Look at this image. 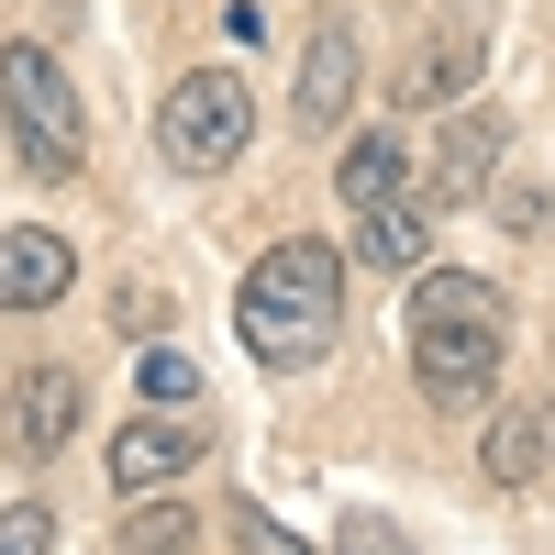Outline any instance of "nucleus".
<instances>
[{
    "mask_svg": "<svg viewBox=\"0 0 555 555\" xmlns=\"http://www.w3.org/2000/svg\"><path fill=\"white\" fill-rule=\"evenodd\" d=\"M234 322H245L256 366H322V356H334V334H345V256L311 245V234L267 245L256 278H245V311H234Z\"/></svg>",
    "mask_w": 555,
    "mask_h": 555,
    "instance_id": "f03ea898",
    "label": "nucleus"
},
{
    "mask_svg": "<svg viewBox=\"0 0 555 555\" xmlns=\"http://www.w3.org/2000/svg\"><path fill=\"white\" fill-rule=\"evenodd\" d=\"M190 544H201V512H178V500H145L122 522V555H190Z\"/></svg>",
    "mask_w": 555,
    "mask_h": 555,
    "instance_id": "4468645a",
    "label": "nucleus"
},
{
    "mask_svg": "<svg viewBox=\"0 0 555 555\" xmlns=\"http://www.w3.org/2000/svg\"><path fill=\"white\" fill-rule=\"evenodd\" d=\"M334 190H345V211H378V201H411V156H400V133H389V122H378V133H356V145H345Z\"/></svg>",
    "mask_w": 555,
    "mask_h": 555,
    "instance_id": "f8f14e48",
    "label": "nucleus"
},
{
    "mask_svg": "<svg viewBox=\"0 0 555 555\" xmlns=\"http://www.w3.org/2000/svg\"><path fill=\"white\" fill-rule=\"evenodd\" d=\"M222 522H234V544H245V555H311V544H300L289 522H278V512H256V500H234Z\"/></svg>",
    "mask_w": 555,
    "mask_h": 555,
    "instance_id": "2eb2a0df",
    "label": "nucleus"
},
{
    "mask_svg": "<svg viewBox=\"0 0 555 555\" xmlns=\"http://www.w3.org/2000/svg\"><path fill=\"white\" fill-rule=\"evenodd\" d=\"M356 112V34L345 23H322L311 44H300V89H289V122L300 133H334Z\"/></svg>",
    "mask_w": 555,
    "mask_h": 555,
    "instance_id": "423d86ee",
    "label": "nucleus"
},
{
    "mask_svg": "<svg viewBox=\"0 0 555 555\" xmlns=\"http://www.w3.org/2000/svg\"><path fill=\"white\" fill-rule=\"evenodd\" d=\"M145 400H167V411H178V400H201V366L178 356V345H156V356H145Z\"/></svg>",
    "mask_w": 555,
    "mask_h": 555,
    "instance_id": "f3484780",
    "label": "nucleus"
},
{
    "mask_svg": "<svg viewBox=\"0 0 555 555\" xmlns=\"http://www.w3.org/2000/svg\"><path fill=\"white\" fill-rule=\"evenodd\" d=\"M78 434V378H67V366H34V378L12 389V444L23 455H56Z\"/></svg>",
    "mask_w": 555,
    "mask_h": 555,
    "instance_id": "9d476101",
    "label": "nucleus"
},
{
    "mask_svg": "<svg viewBox=\"0 0 555 555\" xmlns=\"http://www.w3.org/2000/svg\"><path fill=\"white\" fill-rule=\"evenodd\" d=\"M467 78H478V23H444V34L423 44V56H411V67L389 78V101H400V112H434V101H455Z\"/></svg>",
    "mask_w": 555,
    "mask_h": 555,
    "instance_id": "6e6552de",
    "label": "nucleus"
},
{
    "mask_svg": "<svg viewBox=\"0 0 555 555\" xmlns=\"http://www.w3.org/2000/svg\"><path fill=\"white\" fill-rule=\"evenodd\" d=\"M500 356H512V311H500L489 278L467 267H423L411 289V378L434 411H478L500 389Z\"/></svg>",
    "mask_w": 555,
    "mask_h": 555,
    "instance_id": "f257e3e1",
    "label": "nucleus"
},
{
    "mask_svg": "<svg viewBox=\"0 0 555 555\" xmlns=\"http://www.w3.org/2000/svg\"><path fill=\"white\" fill-rule=\"evenodd\" d=\"M356 256L378 267V278H423V201H378V211H356Z\"/></svg>",
    "mask_w": 555,
    "mask_h": 555,
    "instance_id": "ddd939ff",
    "label": "nucleus"
},
{
    "mask_svg": "<svg viewBox=\"0 0 555 555\" xmlns=\"http://www.w3.org/2000/svg\"><path fill=\"white\" fill-rule=\"evenodd\" d=\"M245 133H256V101H245V78H234V67L178 78V89H167V112H156V145H167V167H190V178L234 167V156H245Z\"/></svg>",
    "mask_w": 555,
    "mask_h": 555,
    "instance_id": "20e7f679",
    "label": "nucleus"
},
{
    "mask_svg": "<svg viewBox=\"0 0 555 555\" xmlns=\"http://www.w3.org/2000/svg\"><path fill=\"white\" fill-rule=\"evenodd\" d=\"M67 300V234H0V311H44Z\"/></svg>",
    "mask_w": 555,
    "mask_h": 555,
    "instance_id": "1a4fd4ad",
    "label": "nucleus"
},
{
    "mask_svg": "<svg viewBox=\"0 0 555 555\" xmlns=\"http://www.w3.org/2000/svg\"><path fill=\"white\" fill-rule=\"evenodd\" d=\"M500 145H512V122H500V112H455V133H444V167H434V190H444V201H478L489 178H500Z\"/></svg>",
    "mask_w": 555,
    "mask_h": 555,
    "instance_id": "9b49d317",
    "label": "nucleus"
},
{
    "mask_svg": "<svg viewBox=\"0 0 555 555\" xmlns=\"http://www.w3.org/2000/svg\"><path fill=\"white\" fill-rule=\"evenodd\" d=\"M201 455H211V423H190V411H145V423H122L112 434V489L122 500H145V489H167V478H190L201 467Z\"/></svg>",
    "mask_w": 555,
    "mask_h": 555,
    "instance_id": "39448f33",
    "label": "nucleus"
},
{
    "mask_svg": "<svg viewBox=\"0 0 555 555\" xmlns=\"http://www.w3.org/2000/svg\"><path fill=\"white\" fill-rule=\"evenodd\" d=\"M544 455H555V411H544V400H512V411L489 423V444H478V478H489V489H533Z\"/></svg>",
    "mask_w": 555,
    "mask_h": 555,
    "instance_id": "0eeeda50",
    "label": "nucleus"
},
{
    "mask_svg": "<svg viewBox=\"0 0 555 555\" xmlns=\"http://www.w3.org/2000/svg\"><path fill=\"white\" fill-rule=\"evenodd\" d=\"M56 544V512H44V500H12V512H0V555H44Z\"/></svg>",
    "mask_w": 555,
    "mask_h": 555,
    "instance_id": "dca6fc26",
    "label": "nucleus"
},
{
    "mask_svg": "<svg viewBox=\"0 0 555 555\" xmlns=\"http://www.w3.org/2000/svg\"><path fill=\"white\" fill-rule=\"evenodd\" d=\"M0 122H12V156L34 178H78V156H89L78 78L44 56V44H0Z\"/></svg>",
    "mask_w": 555,
    "mask_h": 555,
    "instance_id": "7ed1b4c3",
    "label": "nucleus"
}]
</instances>
